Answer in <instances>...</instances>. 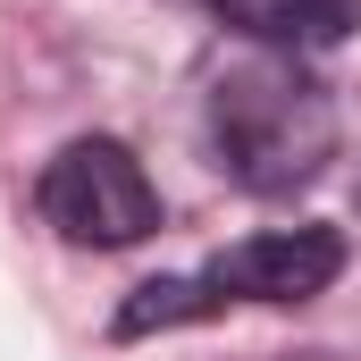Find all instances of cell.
<instances>
[{
    "mask_svg": "<svg viewBox=\"0 0 361 361\" xmlns=\"http://www.w3.org/2000/svg\"><path fill=\"white\" fill-rule=\"evenodd\" d=\"M210 160L244 193H294L336 160V101L286 51L244 59L210 85Z\"/></svg>",
    "mask_w": 361,
    "mask_h": 361,
    "instance_id": "cell-1",
    "label": "cell"
},
{
    "mask_svg": "<svg viewBox=\"0 0 361 361\" xmlns=\"http://www.w3.org/2000/svg\"><path fill=\"white\" fill-rule=\"evenodd\" d=\"M34 193H42V219H51L68 244H85V252H126V244H143V235L160 227V193H152L143 160H135L118 135H76V143H59Z\"/></svg>",
    "mask_w": 361,
    "mask_h": 361,
    "instance_id": "cell-2",
    "label": "cell"
},
{
    "mask_svg": "<svg viewBox=\"0 0 361 361\" xmlns=\"http://www.w3.org/2000/svg\"><path fill=\"white\" fill-rule=\"evenodd\" d=\"M235 34H252V42H269V51H328V42H345L361 17L353 0H210Z\"/></svg>",
    "mask_w": 361,
    "mask_h": 361,
    "instance_id": "cell-4",
    "label": "cell"
},
{
    "mask_svg": "<svg viewBox=\"0 0 361 361\" xmlns=\"http://www.w3.org/2000/svg\"><path fill=\"white\" fill-rule=\"evenodd\" d=\"M345 277V235L336 227H277V235H252L235 252H219L202 286L219 302H311Z\"/></svg>",
    "mask_w": 361,
    "mask_h": 361,
    "instance_id": "cell-3",
    "label": "cell"
}]
</instances>
